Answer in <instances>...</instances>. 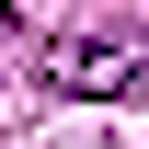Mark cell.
<instances>
[{"mask_svg":"<svg viewBox=\"0 0 149 149\" xmlns=\"http://www.w3.org/2000/svg\"><path fill=\"white\" fill-rule=\"evenodd\" d=\"M46 80L57 92H138V46H115V35H69V46H46Z\"/></svg>","mask_w":149,"mask_h":149,"instance_id":"obj_1","label":"cell"},{"mask_svg":"<svg viewBox=\"0 0 149 149\" xmlns=\"http://www.w3.org/2000/svg\"><path fill=\"white\" fill-rule=\"evenodd\" d=\"M12 35H23V12H12V0H0V46H12Z\"/></svg>","mask_w":149,"mask_h":149,"instance_id":"obj_2","label":"cell"}]
</instances>
